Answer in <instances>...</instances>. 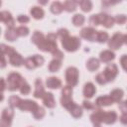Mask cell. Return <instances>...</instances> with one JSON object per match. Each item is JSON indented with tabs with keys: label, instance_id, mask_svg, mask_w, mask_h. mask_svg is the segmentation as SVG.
Listing matches in <instances>:
<instances>
[{
	"label": "cell",
	"instance_id": "26",
	"mask_svg": "<svg viewBox=\"0 0 127 127\" xmlns=\"http://www.w3.org/2000/svg\"><path fill=\"white\" fill-rule=\"evenodd\" d=\"M61 65H62V61L58 59H54L49 64V70L51 72H56L61 68Z\"/></svg>",
	"mask_w": 127,
	"mask_h": 127
},
{
	"label": "cell",
	"instance_id": "34",
	"mask_svg": "<svg viewBox=\"0 0 127 127\" xmlns=\"http://www.w3.org/2000/svg\"><path fill=\"white\" fill-rule=\"evenodd\" d=\"M32 59L36 64V66H41L45 63V59L40 55H34V56H32Z\"/></svg>",
	"mask_w": 127,
	"mask_h": 127
},
{
	"label": "cell",
	"instance_id": "44",
	"mask_svg": "<svg viewBox=\"0 0 127 127\" xmlns=\"http://www.w3.org/2000/svg\"><path fill=\"white\" fill-rule=\"evenodd\" d=\"M1 82H2V92L5 90L6 88V85H5V79L4 78H1Z\"/></svg>",
	"mask_w": 127,
	"mask_h": 127
},
{
	"label": "cell",
	"instance_id": "23",
	"mask_svg": "<svg viewBox=\"0 0 127 127\" xmlns=\"http://www.w3.org/2000/svg\"><path fill=\"white\" fill-rule=\"evenodd\" d=\"M100 65V63H99V60H97L96 58H90L87 62H86V67L88 70L90 71H94L96 70Z\"/></svg>",
	"mask_w": 127,
	"mask_h": 127
},
{
	"label": "cell",
	"instance_id": "3",
	"mask_svg": "<svg viewBox=\"0 0 127 127\" xmlns=\"http://www.w3.org/2000/svg\"><path fill=\"white\" fill-rule=\"evenodd\" d=\"M1 52L3 55H7L9 57V63L13 66H20V65L24 64L25 60L12 47H8V46L2 44L1 45Z\"/></svg>",
	"mask_w": 127,
	"mask_h": 127
},
{
	"label": "cell",
	"instance_id": "10",
	"mask_svg": "<svg viewBox=\"0 0 127 127\" xmlns=\"http://www.w3.org/2000/svg\"><path fill=\"white\" fill-rule=\"evenodd\" d=\"M38 107L39 105L37 104V102L30 99H25V100L22 99L21 103L18 106V108L22 111H31V112H34Z\"/></svg>",
	"mask_w": 127,
	"mask_h": 127
},
{
	"label": "cell",
	"instance_id": "12",
	"mask_svg": "<svg viewBox=\"0 0 127 127\" xmlns=\"http://www.w3.org/2000/svg\"><path fill=\"white\" fill-rule=\"evenodd\" d=\"M0 20L8 27V29L14 28V26H15V20L12 17L11 13L8 11H1L0 12Z\"/></svg>",
	"mask_w": 127,
	"mask_h": 127
},
{
	"label": "cell",
	"instance_id": "39",
	"mask_svg": "<svg viewBox=\"0 0 127 127\" xmlns=\"http://www.w3.org/2000/svg\"><path fill=\"white\" fill-rule=\"evenodd\" d=\"M120 64H121V66L123 67V69L127 71V55H123L120 58Z\"/></svg>",
	"mask_w": 127,
	"mask_h": 127
},
{
	"label": "cell",
	"instance_id": "37",
	"mask_svg": "<svg viewBox=\"0 0 127 127\" xmlns=\"http://www.w3.org/2000/svg\"><path fill=\"white\" fill-rule=\"evenodd\" d=\"M114 20H115V22H116L117 24L122 25V24H124V23L127 21V17H126L125 15H117V16L114 18Z\"/></svg>",
	"mask_w": 127,
	"mask_h": 127
},
{
	"label": "cell",
	"instance_id": "41",
	"mask_svg": "<svg viewBox=\"0 0 127 127\" xmlns=\"http://www.w3.org/2000/svg\"><path fill=\"white\" fill-rule=\"evenodd\" d=\"M82 103H83V107H84L85 109H87V110H90V109H95V106H96V105H94V104H93V103H91L90 101L84 100Z\"/></svg>",
	"mask_w": 127,
	"mask_h": 127
},
{
	"label": "cell",
	"instance_id": "36",
	"mask_svg": "<svg viewBox=\"0 0 127 127\" xmlns=\"http://www.w3.org/2000/svg\"><path fill=\"white\" fill-rule=\"evenodd\" d=\"M30 90H31V87H30V85L26 82V80L24 81V83L21 85V87H20V92L22 93V94H24V95H26V94H28L29 92H30Z\"/></svg>",
	"mask_w": 127,
	"mask_h": 127
},
{
	"label": "cell",
	"instance_id": "38",
	"mask_svg": "<svg viewBox=\"0 0 127 127\" xmlns=\"http://www.w3.org/2000/svg\"><path fill=\"white\" fill-rule=\"evenodd\" d=\"M95 80H96V82L97 83H99V84H105V83H107L106 82V80H105V78H104V76H103V74L100 72V73H98L97 75H96V77H95Z\"/></svg>",
	"mask_w": 127,
	"mask_h": 127
},
{
	"label": "cell",
	"instance_id": "5",
	"mask_svg": "<svg viewBox=\"0 0 127 127\" xmlns=\"http://www.w3.org/2000/svg\"><path fill=\"white\" fill-rule=\"evenodd\" d=\"M25 79L21 76V74H19L18 72H11L7 78V88L11 91H14L18 88L20 89Z\"/></svg>",
	"mask_w": 127,
	"mask_h": 127
},
{
	"label": "cell",
	"instance_id": "28",
	"mask_svg": "<svg viewBox=\"0 0 127 127\" xmlns=\"http://www.w3.org/2000/svg\"><path fill=\"white\" fill-rule=\"evenodd\" d=\"M77 2L83 12H89L92 9V3L89 0H81V1H77Z\"/></svg>",
	"mask_w": 127,
	"mask_h": 127
},
{
	"label": "cell",
	"instance_id": "40",
	"mask_svg": "<svg viewBox=\"0 0 127 127\" xmlns=\"http://www.w3.org/2000/svg\"><path fill=\"white\" fill-rule=\"evenodd\" d=\"M17 21H18L19 23H21V24H26V23H28V22L30 21V19H29V17L26 16V15H19L18 18H17Z\"/></svg>",
	"mask_w": 127,
	"mask_h": 127
},
{
	"label": "cell",
	"instance_id": "11",
	"mask_svg": "<svg viewBox=\"0 0 127 127\" xmlns=\"http://www.w3.org/2000/svg\"><path fill=\"white\" fill-rule=\"evenodd\" d=\"M96 36H97V31H95L91 27H85L80 31V37L90 42L96 41Z\"/></svg>",
	"mask_w": 127,
	"mask_h": 127
},
{
	"label": "cell",
	"instance_id": "18",
	"mask_svg": "<svg viewBox=\"0 0 127 127\" xmlns=\"http://www.w3.org/2000/svg\"><path fill=\"white\" fill-rule=\"evenodd\" d=\"M96 92V88L94 86V84L92 82H87L84 84V87H83V95L84 97L86 98H91L94 93Z\"/></svg>",
	"mask_w": 127,
	"mask_h": 127
},
{
	"label": "cell",
	"instance_id": "42",
	"mask_svg": "<svg viewBox=\"0 0 127 127\" xmlns=\"http://www.w3.org/2000/svg\"><path fill=\"white\" fill-rule=\"evenodd\" d=\"M120 122L122 124H127V112H123L120 116Z\"/></svg>",
	"mask_w": 127,
	"mask_h": 127
},
{
	"label": "cell",
	"instance_id": "25",
	"mask_svg": "<svg viewBox=\"0 0 127 127\" xmlns=\"http://www.w3.org/2000/svg\"><path fill=\"white\" fill-rule=\"evenodd\" d=\"M77 5H78L77 1H72V0L65 1L64 3V10H65L67 12H73V11H75Z\"/></svg>",
	"mask_w": 127,
	"mask_h": 127
},
{
	"label": "cell",
	"instance_id": "33",
	"mask_svg": "<svg viewBox=\"0 0 127 127\" xmlns=\"http://www.w3.org/2000/svg\"><path fill=\"white\" fill-rule=\"evenodd\" d=\"M16 31L18 33V36L20 37H25L29 34V29L26 27V26H20V27H17L16 28Z\"/></svg>",
	"mask_w": 127,
	"mask_h": 127
},
{
	"label": "cell",
	"instance_id": "22",
	"mask_svg": "<svg viewBox=\"0 0 127 127\" xmlns=\"http://www.w3.org/2000/svg\"><path fill=\"white\" fill-rule=\"evenodd\" d=\"M30 13H31L32 17H33L34 19H36V20H40V19H42V18L44 17V15H45L44 10H43L41 7H38V6H34V7H32V9L30 10Z\"/></svg>",
	"mask_w": 127,
	"mask_h": 127
},
{
	"label": "cell",
	"instance_id": "21",
	"mask_svg": "<svg viewBox=\"0 0 127 127\" xmlns=\"http://www.w3.org/2000/svg\"><path fill=\"white\" fill-rule=\"evenodd\" d=\"M123 95H124V92H123V90L120 89V88H115V89H113V90L110 92V94H109V96L111 97V99L113 100V102H118V103L122 100Z\"/></svg>",
	"mask_w": 127,
	"mask_h": 127
},
{
	"label": "cell",
	"instance_id": "16",
	"mask_svg": "<svg viewBox=\"0 0 127 127\" xmlns=\"http://www.w3.org/2000/svg\"><path fill=\"white\" fill-rule=\"evenodd\" d=\"M46 85L48 88H51V89H57L59 87L62 86V81L59 77H56V76H51L49 78H47V81H46Z\"/></svg>",
	"mask_w": 127,
	"mask_h": 127
},
{
	"label": "cell",
	"instance_id": "19",
	"mask_svg": "<svg viewBox=\"0 0 127 127\" xmlns=\"http://www.w3.org/2000/svg\"><path fill=\"white\" fill-rule=\"evenodd\" d=\"M99 59L103 63H108V62H111L115 59V54L111 50H105V51H102L100 53Z\"/></svg>",
	"mask_w": 127,
	"mask_h": 127
},
{
	"label": "cell",
	"instance_id": "7",
	"mask_svg": "<svg viewBox=\"0 0 127 127\" xmlns=\"http://www.w3.org/2000/svg\"><path fill=\"white\" fill-rule=\"evenodd\" d=\"M14 116V110L12 107H7L2 111L0 127H10L12 123V119Z\"/></svg>",
	"mask_w": 127,
	"mask_h": 127
},
{
	"label": "cell",
	"instance_id": "43",
	"mask_svg": "<svg viewBox=\"0 0 127 127\" xmlns=\"http://www.w3.org/2000/svg\"><path fill=\"white\" fill-rule=\"evenodd\" d=\"M6 65V61H5V55L2 54V64H1V67H4Z\"/></svg>",
	"mask_w": 127,
	"mask_h": 127
},
{
	"label": "cell",
	"instance_id": "8",
	"mask_svg": "<svg viewBox=\"0 0 127 127\" xmlns=\"http://www.w3.org/2000/svg\"><path fill=\"white\" fill-rule=\"evenodd\" d=\"M106 80V82L112 81L118 74V67L115 64H109L103 70V72H101Z\"/></svg>",
	"mask_w": 127,
	"mask_h": 127
},
{
	"label": "cell",
	"instance_id": "46",
	"mask_svg": "<svg viewBox=\"0 0 127 127\" xmlns=\"http://www.w3.org/2000/svg\"><path fill=\"white\" fill-rule=\"evenodd\" d=\"M94 127H101L100 125H94Z\"/></svg>",
	"mask_w": 127,
	"mask_h": 127
},
{
	"label": "cell",
	"instance_id": "13",
	"mask_svg": "<svg viewBox=\"0 0 127 127\" xmlns=\"http://www.w3.org/2000/svg\"><path fill=\"white\" fill-rule=\"evenodd\" d=\"M46 94L43 82L41 80V78H37L36 82H35V91H34V97L36 98H43L44 95Z\"/></svg>",
	"mask_w": 127,
	"mask_h": 127
},
{
	"label": "cell",
	"instance_id": "15",
	"mask_svg": "<svg viewBox=\"0 0 127 127\" xmlns=\"http://www.w3.org/2000/svg\"><path fill=\"white\" fill-rule=\"evenodd\" d=\"M113 103V100L109 95H102L96 98L95 100V105L97 107H103V106H109Z\"/></svg>",
	"mask_w": 127,
	"mask_h": 127
},
{
	"label": "cell",
	"instance_id": "32",
	"mask_svg": "<svg viewBox=\"0 0 127 127\" xmlns=\"http://www.w3.org/2000/svg\"><path fill=\"white\" fill-rule=\"evenodd\" d=\"M45 114H46L45 109H44L43 107H41V106H39V107L33 112V115H34V117H35L36 119H42V118L45 116Z\"/></svg>",
	"mask_w": 127,
	"mask_h": 127
},
{
	"label": "cell",
	"instance_id": "14",
	"mask_svg": "<svg viewBox=\"0 0 127 127\" xmlns=\"http://www.w3.org/2000/svg\"><path fill=\"white\" fill-rule=\"evenodd\" d=\"M104 112L101 109H97L95 110L91 115H90V120L94 125H100L103 122V116H104Z\"/></svg>",
	"mask_w": 127,
	"mask_h": 127
},
{
	"label": "cell",
	"instance_id": "31",
	"mask_svg": "<svg viewBox=\"0 0 127 127\" xmlns=\"http://www.w3.org/2000/svg\"><path fill=\"white\" fill-rule=\"evenodd\" d=\"M108 40V34L103 31H97V36H96V42L98 43H104Z\"/></svg>",
	"mask_w": 127,
	"mask_h": 127
},
{
	"label": "cell",
	"instance_id": "29",
	"mask_svg": "<svg viewBox=\"0 0 127 127\" xmlns=\"http://www.w3.org/2000/svg\"><path fill=\"white\" fill-rule=\"evenodd\" d=\"M84 21H85V18H84V16L81 15V14H75V15L72 17V23H73V25L76 26V27H79V26L83 25Z\"/></svg>",
	"mask_w": 127,
	"mask_h": 127
},
{
	"label": "cell",
	"instance_id": "4",
	"mask_svg": "<svg viewBox=\"0 0 127 127\" xmlns=\"http://www.w3.org/2000/svg\"><path fill=\"white\" fill-rule=\"evenodd\" d=\"M115 20L113 17L104 14V13H100L97 15H92L89 18V23L92 26H98V25H102L106 28H111L114 24Z\"/></svg>",
	"mask_w": 127,
	"mask_h": 127
},
{
	"label": "cell",
	"instance_id": "9",
	"mask_svg": "<svg viewBox=\"0 0 127 127\" xmlns=\"http://www.w3.org/2000/svg\"><path fill=\"white\" fill-rule=\"evenodd\" d=\"M123 43V34L121 33H115L111 39L108 41V46L111 50H118L121 48Z\"/></svg>",
	"mask_w": 127,
	"mask_h": 127
},
{
	"label": "cell",
	"instance_id": "6",
	"mask_svg": "<svg viewBox=\"0 0 127 127\" xmlns=\"http://www.w3.org/2000/svg\"><path fill=\"white\" fill-rule=\"evenodd\" d=\"M65 81L68 86H75L78 82V69L74 66H69L65 69Z\"/></svg>",
	"mask_w": 127,
	"mask_h": 127
},
{
	"label": "cell",
	"instance_id": "47",
	"mask_svg": "<svg viewBox=\"0 0 127 127\" xmlns=\"http://www.w3.org/2000/svg\"><path fill=\"white\" fill-rule=\"evenodd\" d=\"M125 102H126V104H127V100H126V101H125Z\"/></svg>",
	"mask_w": 127,
	"mask_h": 127
},
{
	"label": "cell",
	"instance_id": "35",
	"mask_svg": "<svg viewBox=\"0 0 127 127\" xmlns=\"http://www.w3.org/2000/svg\"><path fill=\"white\" fill-rule=\"evenodd\" d=\"M24 64H25V66H26L27 68H29V69H34L35 67H37L36 64H35V63H34V61H33V59H32V57L27 58V59L25 60Z\"/></svg>",
	"mask_w": 127,
	"mask_h": 127
},
{
	"label": "cell",
	"instance_id": "45",
	"mask_svg": "<svg viewBox=\"0 0 127 127\" xmlns=\"http://www.w3.org/2000/svg\"><path fill=\"white\" fill-rule=\"evenodd\" d=\"M123 43L127 45V34H123Z\"/></svg>",
	"mask_w": 127,
	"mask_h": 127
},
{
	"label": "cell",
	"instance_id": "24",
	"mask_svg": "<svg viewBox=\"0 0 127 127\" xmlns=\"http://www.w3.org/2000/svg\"><path fill=\"white\" fill-rule=\"evenodd\" d=\"M18 33L16 31V28H10V29H7L6 33H5V39L10 41V42H13L15 41L17 38H18Z\"/></svg>",
	"mask_w": 127,
	"mask_h": 127
},
{
	"label": "cell",
	"instance_id": "20",
	"mask_svg": "<svg viewBox=\"0 0 127 127\" xmlns=\"http://www.w3.org/2000/svg\"><path fill=\"white\" fill-rule=\"evenodd\" d=\"M117 119V113L115 111H105L103 116V122L105 124H113Z\"/></svg>",
	"mask_w": 127,
	"mask_h": 127
},
{
	"label": "cell",
	"instance_id": "1",
	"mask_svg": "<svg viewBox=\"0 0 127 127\" xmlns=\"http://www.w3.org/2000/svg\"><path fill=\"white\" fill-rule=\"evenodd\" d=\"M71 94H72V87L68 85L64 86L62 90L61 103L64 108H66L69 111V113L74 118H79L82 115V108L72 101Z\"/></svg>",
	"mask_w": 127,
	"mask_h": 127
},
{
	"label": "cell",
	"instance_id": "2",
	"mask_svg": "<svg viewBox=\"0 0 127 127\" xmlns=\"http://www.w3.org/2000/svg\"><path fill=\"white\" fill-rule=\"evenodd\" d=\"M61 38L63 48L67 52H75L80 47V40L77 37H70L68 31L64 28H62L58 31L57 34Z\"/></svg>",
	"mask_w": 127,
	"mask_h": 127
},
{
	"label": "cell",
	"instance_id": "30",
	"mask_svg": "<svg viewBox=\"0 0 127 127\" xmlns=\"http://www.w3.org/2000/svg\"><path fill=\"white\" fill-rule=\"evenodd\" d=\"M8 101H9V105H10V107L14 108V107H18V106H19V104L21 103L22 99H21L19 96L12 95V96L9 97V100H8Z\"/></svg>",
	"mask_w": 127,
	"mask_h": 127
},
{
	"label": "cell",
	"instance_id": "17",
	"mask_svg": "<svg viewBox=\"0 0 127 127\" xmlns=\"http://www.w3.org/2000/svg\"><path fill=\"white\" fill-rule=\"evenodd\" d=\"M43 99V103L45 106H47L48 108H54L56 106V101H55V97L54 94L52 92H46V94L44 95Z\"/></svg>",
	"mask_w": 127,
	"mask_h": 127
},
{
	"label": "cell",
	"instance_id": "27",
	"mask_svg": "<svg viewBox=\"0 0 127 127\" xmlns=\"http://www.w3.org/2000/svg\"><path fill=\"white\" fill-rule=\"evenodd\" d=\"M50 9H51V12L52 13H54V14H60L64 10V4H62L59 1H55V2L52 3Z\"/></svg>",
	"mask_w": 127,
	"mask_h": 127
}]
</instances>
